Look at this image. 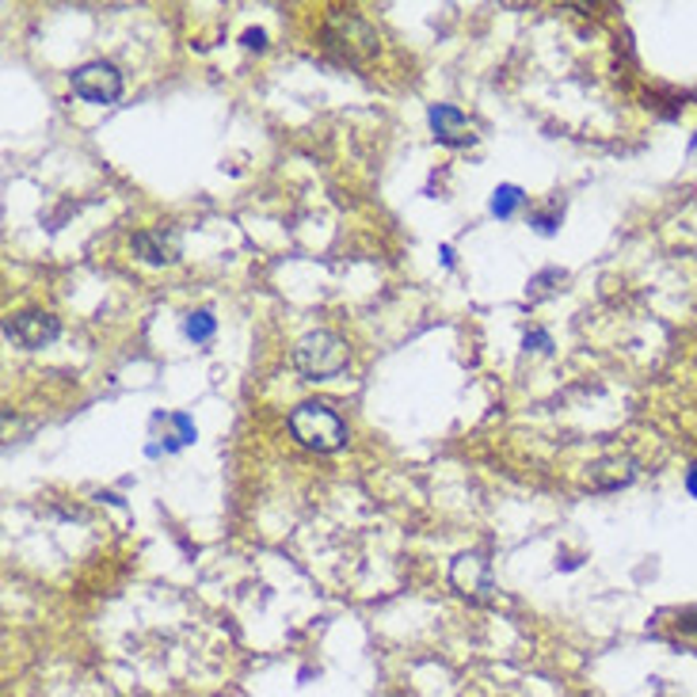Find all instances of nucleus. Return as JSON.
<instances>
[{"label": "nucleus", "mask_w": 697, "mask_h": 697, "mask_svg": "<svg viewBox=\"0 0 697 697\" xmlns=\"http://www.w3.org/2000/svg\"><path fill=\"white\" fill-rule=\"evenodd\" d=\"M290 431L302 442L305 449H317V454H332L347 442V423L340 419V411L332 404L320 401H305L290 411Z\"/></svg>", "instance_id": "obj_1"}, {"label": "nucleus", "mask_w": 697, "mask_h": 697, "mask_svg": "<svg viewBox=\"0 0 697 697\" xmlns=\"http://www.w3.org/2000/svg\"><path fill=\"white\" fill-rule=\"evenodd\" d=\"M294 366L302 378L309 381H328L347 366V343L332 332H309L305 340H297L294 347Z\"/></svg>", "instance_id": "obj_2"}, {"label": "nucleus", "mask_w": 697, "mask_h": 697, "mask_svg": "<svg viewBox=\"0 0 697 697\" xmlns=\"http://www.w3.org/2000/svg\"><path fill=\"white\" fill-rule=\"evenodd\" d=\"M325 47L335 50L343 62L358 65V62H366L370 54H378V35H373L358 16H343V12H335V16L328 20Z\"/></svg>", "instance_id": "obj_3"}, {"label": "nucleus", "mask_w": 697, "mask_h": 697, "mask_svg": "<svg viewBox=\"0 0 697 697\" xmlns=\"http://www.w3.org/2000/svg\"><path fill=\"white\" fill-rule=\"evenodd\" d=\"M69 88L88 103H115L123 96V73L111 62H88L69 77Z\"/></svg>", "instance_id": "obj_4"}, {"label": "nucleus", "mask_w": 697, "mask_h": 697, "mask_svg": "<svg viewBox=\"0 0 697 697\" xmlns=\"http://www.w3.org/2000/svg\"><path fill=\"white\" fill-rule=\"evenodd\" d=\"M62 325H58L54 313H42V309H31V313H16V317L4 325V335L16 340L20 347L35 351V347H47V343L58 340Z\"/></svg>", "instance_id": "obj_5"}, {"label": "nucleus", "mask_w": 697, "mask_h": 697, "mask_svg": "<svg viewBox=\"0 0 697 697\" xmlns=\"http://www.w3.org/2000/svg\"><path fill=\"white\" fill-rule=\"evenodd\" d=\"M427 118H431V130H434V138H439L442 145L465 149V145H473V141H477L473 123H469V118H465L457 107H449V103H434V107L427 111Z\"/></svg>", "instance_id": "obj_6"}, {"label": "nucleus", "mask_w": 697, "mask_h": 697, "mask_svg": "<svg viewBox=\"0 0 697 697\" xmlns=\"http://www.w3.org/2000/svg\"><path fill=\"white\" fill-rule=\"evenodd\" d=\"M134 256L145 259V264H153V267H164V264H176L179 252H176V241H172L168 232L145 229V232L134 237Z\"/></svg>", "instance_id": "obj_7"}, {"label": "nucleus", "mask_w": 697, "mask_h": 697, "mask_svg": "<svg viewBox=\"0 0 697 697\" xmlns=\"http://www.w3.org/2000/svg\"><path fill=\"white\" fill-rule=\"evenodd\" d=\"M449 580H454V587L461 591V595H473V598H484L492 591L489 568H484L481 557H457Z\"/></svg>", "instance_id": "obj_8"}, {"label": "nucleus", "mask_w": 697, "mask_h": 697, "mask_svg": "<svg viewBox=\"0 0 697 697\" xmlns=\"http://www.w3.org/2000/svg\"><path fill=\"white\" fill-rule=\"evenodd\" d=\"M527 202V194H522V187H515V183H504V187H496V194H492V214L496 217H511L515 210Z\"/></svg>", "instance_id": "obj_9"}, {"label": "nucleus", "mask_w": 697, "mask_h": 697, "mask_svg": "<svg viewBox=\"0 0 697 697\" xmlns=\"http://www.w3.org/2000/svg\"><path fill=\"white\" fill-rule=\"evenodd\" d=\"M214 317H210V313H191V317H187V325H183V332L191 335L194 343H206V340H214Z\"/></svg>", "instance_id": "obj_10"}, {"label": "nucleus", "mask_w": 697, "mask_h": 697, "mask_svg": "<svg viewBox=\"0 0 697 697\" xmlns=\"http://www.w3.org/2000/svg\"><path fill=\"white\" fill-rule=\"evenodd\" d=\"M560 202H549V206L545 210H534V214H530V225H534L537 232H553L560 225Z\"/></svg>", "instance_id": "obj_11"}, {"label": "nucleus", "mask_w": 697, "mask_h": 697, "mask_svg": "<svg viewBox=\"0 0 697 697\" xmlns=\"http://www.w3.org/2000/svg\"><path fill=\"white\" fill-rule=\"evenodd\" d=\"M560 279H565V275H560V271H542L534 282H530V297H542V294H549V290H553L549 282H560Z\"/></svg>", "instance_id": "obj_12"}, {"label": "nucleus", "mask_w": 697, "mask_h": 697, "mask_svg": "<svg viewBox=\"0 0 697 697\" xmlns=\"http://www.w3.org/2000/svg\"><path fill=\"white\" fill-rule=\"evenodd\" d=\"M679 629H682V633H694V636H697V610H686V613H682V618H679Z\"/></svg>", "instance_id": "obj_13"}, {"label": "nucleus", "mask_w": 697, "mask_h": 697, "mask_svg": "<svg viewBox=\"0 0 697 697\" xmlns=\"http://www.w3.org/2000/svg\"><path fill=\"white\" fill-rule=\"evenodd\" d=\"M530 343H534L537 351H549V335H545V332H534V335H527V347H530Z\"/></svg>", "instance_id": "obj_14"}, {"label": "nucleus", "mask_w": 697, "mask_h": 697, "mask_svg": "<svg viewBox=\"0 0 697 697\" xmlns=\"http://www.w3.org/2000/svg\"><path fill=\"white\" fill-rule=\"evenodd\" d=\"M686 492L697 499V465H689V473H686Z\"/></svg>", "instance_id": "obj_15"}, {"label": "nucleus", "mask_w": 697, "mask_h": 697, "mask_svg": "<svg viewBox=\"0 0 697 697\" xmlns=\"http://www.w3.org/2000/svg\"><path fill=\"white\" fill-rule=\"evenodd\" d=\"M244 47H256V50H264V31H249V35H244Z\"/></svg>", "instance_id": "obj_16"}, {"label": "nucleus", "mask_w": 697, "mask_h": 697, "mask_svg": "<svg viewBox=\"0 0 697 697\" xmlns=\"http://www.w3.org/2000/svg\"><path fill=\"white\" fill-rule=\"evenodd\" d=\"M694 149H697V134H694Z\"/></svg>", "instance_id": "obj_17"}]
</instances>
